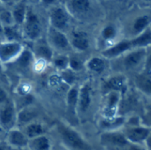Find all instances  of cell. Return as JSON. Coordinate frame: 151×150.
<instances>
[{"label": "cell", "mask_w": 151, "mask_h": 150, "mask_svg": "<svg viewBox=\"0 0 151 150\" xmlns=\"http://www.w3.org/2000/svg\"><path fill=\"white\" fill-rule=\"evenodd\" d=\"M7 141L11 146L19 148V149L26 148L29 142V140L26 137L24 133L17 129H11L9 131Z\"/></svg>", "instance_id": "cell-8"}, {"label": "cell", "mask_w": 151, "mask_h": 150, "mask_svg": "<svg viewBox=\"0 0 151 150\" xmlns=\"http://www.w3.org/2000/svg\"><path fill=\"white\" fill-rule=\"evenodd\" d=\"M72 44L74 48H76L79 50H85L89 46L87 35L82 32H77L73 34Z\"/></svg>", "instance_id": "cell-14"}, {"label": "cell", "mask_w": 151, "mask_h": 150, "mask_svg": "<svg viewBox=\"0 0 151 150\" xmlns=\"http://www.w3.org/2000/svg\"><path fill=\"white\" fill-rule=\"evenodd\" d=\"M4 34L9 42H17L19 37V34L16 30V28L12 27H4Z\"/></svg>", "instance_id": "cell-25"}, {"label": "cell", "mask_w": 151, "mask_h": 150, "mask_svg": "<svg viewBox=\"0 0 151 150\" xmlns=\"http://www.w3.org/2000/svg\"><path fill=\"white\" fill-rule=\"evenodd\" d=\"M36 53L37 55H39L41 57L50 60L52 57V52L50 49V47L46 46V45H39L37 46L36 49Z\"/></svg>", "instance_id": "cell-26"}, {"label": "cell", "mask_w": 151, "mask_h": 150, "mask_svg": "<svg viewBox=\"0 0 151 150\" xmlns=\"http://www.w3.org/2000/svg\"><path fill=\"white\" fill-rule=\"evenodd\" d=\"M101 143L105 146H110L113 149L126 148L129 145L123 133H105L101 135Z\"/></svg>", "instance_id": "cell-5"}, {"label": "cell", "mask_w": 151, "mask_h": 150, "mask_svg": "<svg viewBox=\"0 0 151 150\" xmlns=\"http://www.w3.org/2000/svg\"><path fill=\"white\" fill-rule=\"evenodd\" d=\"M50 39L53 45L58 50H65L69 46L66 36L59 31L52 30L50 32Z\"/></svg>", "instance_id": "cell-13"}, {"label": "cell", "mask_w": 151, "mask_h": 150, "mask_svg": "<svg viewBox=\"0 0 151 150\" xmlns=\"http://www.w3.org/2000/svg\"><path fill=\"white\" fill-rule=\"evenodd\" d=\"M78 103L82 111H86L89 108L91 103V97H90V88L88 85L83 86L79 91Z\"/></svg>", "instance_id": "cell-12"}, {"label": "cell", "mask_w": 151, "mask_h": 150, "mask_svg": "<svg viewBox=\"0 0 151 150\" xmlns=\"http://www.w3.org/2000/svg\"><path fill=\"white\" fill-rule=\"evenodd\" d=\"M43 133V128L42 126L39 123H31L29 124L26 129H25V133L24 134L26 135V137L29 140V139H35L36 137L42 136Z\"/></svg>", "instance_id": "cell-16"}, {"label": "cell", "mask_w": 151, "mask_h": 150, "mask_svg": "<svg viewBox=\"0 0 151 150\" xmlns=\"http://www.w3.org/2000/svg\"><path fill=\"white\" fill-rule=\"evenodd\" d=\"M119 95L118 92L113 91L109 95L108 104L104 110V116L106 118L111 119L114 118L117 111V105L119 103Z\"/></svg>", "instance_id": "cell-11"}, {"label": "cell", "mask_w": 151, "mask_h": 150, "mask_svg": "<svg viewBox=\"0 0 151 150\" xmlns=\"http://www.w3.org/2000/svg\"><path fill=\"white\" fill-rule=\"evenodd\" d=\"M150 18L148 15H143L141 17H138L134 24V29L136 33H142L144 31L147 27L150 25Z\"/></svg>", "instance_id": "cell-20"}, {"label": "cell", "mask_w": 151, "mask_h": 150, "mask_svg": "<svg viewBox=\"0 0 151 150\" xmlns=\"http://www.w3.org/2000/svg\"><path fill=\"white\" fill-rule=\"evenodd\" d=\"M78 97H79V90L76 87L72 88L68 94H67V104L69 107L73 109L77 103H78Z\"/></svg>", "instance_id": "cell-24"}, {"label": "cell", "mask_w": 151, "mask_h": 150, "mask_svg": "<svg viewBox=\"0 0 151 150\" xmlns=\"http://www.w3.org/2000/svg\"><path fill=\"white\" fill-rule=\"evenodd\" d=\"M69 65L70 67L73 70V71H78L80 69H81V62L76 59V58H72L69 60Z\"/></svg>", "instance_id": "cell-31"}, {"label": "cell", "mask_w": 151, "mask_h": 150, "mask_svg": "<svg viewBox=\"0 0 151 150\" xmlns=\"http://www.w3.org/2000/svg\"><path fill=\"white\" fill-rule=\"evenodd\" d=\"M12 18L18 24H22L26 18V8L23 4L17 5L12 11Z\"/></svg>", "instance_id": "cell-23"}, {"label": "cell", "mask_w": 151, "mask_h": 150, "mask_svg": "<svg viewBox=\"0 0 151 150\" xmlns=\"http://www.w3.org/2000/svg\"><path fill=\"white\" fill-rule=\"evenodd\" d=\"M24 30L29 39L35 40L39 37L41 34V24L37 16L32 11H28L25 18Z\"/></svg>", "instance_id": "cell-4"}, {"label": "cell", "mask_w": 151, "mask_h": 150, "mask_svg": "<svg viewBox=\"0 0 151 150\" xmlns=\"http://www.w3.org/2000/svg\"><path fill=\"white\" fill-rule=\"evenodd\" d=\"M50 22L57 29H63L68 22V15L61 7L53 8L50 11Z\"/></svg>", "instance_id": "cell-6"}, {"label": "cell", "mask_w": 151, "mask_h": 150, "mask_svg": "<svg viewBox=\"0 0 151 150\" xmlns=\"http://www.w3.org/2000/svg\"><path fill=\"white\" fill-rule=\"evenodd\" d=\"M72 6L74 10H76L79 12H84L88 11L89 7V2L85 0H78V1H73Z\"/></svg>", "instance_id": "cell-27"}, {"label": "cell", "mask_w": 151, "mask_h": 150, "mask_svg": "<svg viewBox=\"0 0 151 150\" xmlns=\"http://www.w3.org/2000/svg\"><path fill=\"white\" fill-rule=\"evenodd\" d=\"M2 72V66H1V63H0V72Z\"/></svg>", "instance_id": "cell-37"}, {"label": "cell", "mask_w": 151, "mask_h": 150, "mask_svg": "<svg viewBox=\"0 0 151 150\" xmlns=\"http://www.w3.org/2000/svg\"><path fill=\"white\" fill-rule=\"evenodd\" d=\"M129 144H141L150 138V129L147 127H133L126 130L123 133Z\"/></svg>", "instance_id": "cell-3"}, {"label": "cell", "mask_w": 151, "mask_h": 150, "mask_svg": "<svg viewBox=\"0 0 151 150\" xmlns=\"http://www.w3.org/2000/svg\"><path fill=\"white\" fill-rule=\"evenodd\" d=\"M15 112L12 105H6L0 110V126L2 129L11 130L14 124Z\"/></svg>", "instance_id": "cell-7"}, {"label": "cell", "mask_w": 151, "mask_h": 150, "mask_svg": "<svg viewBox=\"0 0 151 150\" xmlns=\"http://www.w3.org/2000/svg\"><path fill=\"white\" fill-rule=\"evenodd\" d=\"M0 150H5V149H4L3 147H1V146H0Z\"/></svg>", "instance_id": "cell-36"}, {"label": "cell", "mask_w": 151, "mask_h": 150, "mask_svg": "<svg viewBox=\"0 0 151 150\" xmlns=\"http://www.w3.org/2000/svg\"><path fill=\"white\" fill-rule=\"evenodd\" d=\"M127 150H147L143 148H142L141 146H139L138 144H129L127 146Z\"/></svg>", "instance_id": "cell-34"}, {"label": "cell", "mask_w": 151, "mask_h": 150, "mask_svg": "<svg viewBox=\"0 0 151 150\" xmlns=\"http://www.w3.org/2000/svg\"><path fill=\"white\" fill-rule=\"evenodd\" d=\"M88 67L89 70L95 72H102L105 68L104 61L99 57H93L88 63Z\"/></svg>", "instance_id": "cell-22"}, {"label": "cell", "mask_w": 151, "mask_h": 150, "mask_svg": "<svg viewBox=\"0 0 151 150\" xmlns=\"http://www.w3.org/2000/svg\"><path fill=\"white\" fill-rule=\"evenodd\" d=\"M1 18H2V20H4V22H6V23L9 24L11 22L12 15L8 11H3L2 14H1Z\"/></svg>", "instance_id": "cell-32"}, {"label": "cell", "mask_w": 151, "mask_h": 150, "mask_svg": "<svg viewBox=\"0 0 151 150\" xmlns=\"http://www.w3.org/2000/svg\"><path fill=\"white\" fill-rule=\"evenodd\" d=\"M37 116V111L34 108H25L18 114V122L20 124H26L30 122Z\"/></svg>", "instance_id": "cell-17"}, {"label": "cell", "mask_w": 151, "mask_h": 150, "mask_svg": "<svg viewBox=\"0 0 151 150\" xmlns=\"http://www.w3.org/2000/svg\"><path fill=\"white\" fill-rule=\"evenodd\" d=\"M16 61L19 66H21L22 68H27L30 65L31 62L33 61V55L28 50H25L20 52Z\"/></svg>", "instance_id": "cell-19"}, {"label": "cell", "mask_w": 151, "mask_h": 150, "mask_svg": "<svg viewBox=\"0 0 151 150\" xmlns=\"http://www.w3.org/2000/svg\"><path fill=\"white\" fill-rule=\"evenodd\" d=\"M58 133L62 142L70 150H92V148L88 144L82 137L70 127L60 126Z\"/></svg>", "instance_id": "cell-1"}, {"label": "cell", "mask_w": 151, "mask_h": 150, "mask_svg": "<svg viewBox=\"0 0 151 150\" xmlns=\"http://www.w3.org/2000/svg\"><path fill=\"white\" fill-rule=\"evenodd\" d=\"M4 34V28H3V27L0 25V36H2Z\"/></svg>", "instance_id": "cell-35"}, {"label": "cell", "mask_w": 151, "mask_h": 150, "mask_svg": "<svg viewBox=\"0 0 151 150\" xmlns=\"http://www.w3.org/2000/svg\"><path fill=\"white\" fill-rule=\"evenodd\" d=\"M132 48H133V45H132L131 41H124V42H120L118 44L114 45L113 47L109 48L106 50L103 51V55L106 57L111 58V57L119 56L120 54L129 50Z\"/></svg>", "instance_id": "cell-9"}, {"label": "cell", "mask_w": 151, "mask_h": 150, "mask_svg": "<svg viewBox=\"0 0 151 150\" xmlns=\"http://www.w3.org/2000/svg\"><path fill=\"white\" fill-rule=\"evenodd\" d=\"M28 144L32 150H50V141L46 136H39L35 139H32Z\"/></svg>", "instance_id": "cell-15"}, {"label": "cell", "mask_w": 151, "mask_h": 150, "mask_svg": "<svg viewBox=\"0 0 151 150\" xmlns=\"http://www.w3.org/2000/svg\"><path fill=\"white\" fill-rule=\"evenodd\" d=\"M146 54V50L144 49H138L134 51L130 52L125 57L124 65L127 69H132L137 66L144 58Z\"/></svg>", "instance_id": "cell-10"}, {"label": "cell", "mask_w": 151, "mask_h": 150, "mask_svg": "<svg viewBox=\"0 0 151 150\" xmlns=\"http://www.w3.org/2000/svg\"><path fill=\"white\" fill-rule=\"evenodd\" d=\"M151 42L150 30L148 29L142 34H140L138 37L133 39L131 41L133 48L134 47H146L148 46Z\"/></svg>", "instance_id": "cell-18"}, {"label": "cell", "mask_w": 151, "mask_h": 150, "mask_svg": "<svg viewBox=\"0 0 151 150\" xmlns=\"http://www.w3.org/2000/svg\"><path fill=\"white\" fill-rule=\"evenodd\" d=\"M124 85H125V78L117 76V77L111 78L109 81H107L105 88L112 89L115 92H117L119 90H121L122 88H124Z\"/></svg>", "instance_id": "cell-21"}, {"label": "cell", "mask_w": 151, "mask_h": 150, "mask_svg": "<svg viewBox=\"0 0 151 150\" xmlns=\"http://www.w3.org/2000/svg\"><path fill=\"white\" fill-rule=\"evenodd\" d=\"M6 98H7V94L5 93V91L3 88H0V103H4Z\"/></svg>", "instance_id": "cell-33"}, {"label": "cell", "mask_w": 151, "mask_h": 150, "mask_svg": "<svg viewBox=\"0 0 151 150\" xmlns=\"http://www.w3.org/2000/svg\"><path fill=\"white\" fill-rule=\"evenodd\" d=\"M122 123H123L122 118H116V119L111 118V119H109V121L104 122L102 126L106 129H113L122 125Z\"/></svg>", "instance_id": "cell-28"}, {"label": "cell", "mask_w": 151, "mask_h": 150, "mask_svg": "<svg viewBox=\"0 0 151 150\" xmlns=\"http://www.w3.org/2000/svg\"><path fill=\"white\" fill-rule=\"evenodd\" d=\"M2 131H3V129H2V127L0 126V134H1V133H2Z\"/></svg>", "instance_id": "cell-38"}, {"label": "cell", "mask_w": 151, "mask_h": 150, "mask_svg": "<svg viewBox=\"0 0 151 150\" xmlns=\"http://www.w3.org/2000/svg\"><path fill=\"white\" fill-rule=\"evenodd\" d=\"M102 34H103L104 38H105V39H111V38H113L116 35V30L114 29V27H112L111 26H108V27H106L103 30Z\"/></svg>", "instance_id": "cell-29"}, {"label": "cell", "mask_w": 151, "mask_h": 150, "mask_svg": "<svg viewBox=\"0 0 151 150\" xmlns=\"http://www.w3.org/2000/svg\"><path fill=\"white\" fill-rule=\"evenodd\" d=\"M21 52V45L18 42H8L0 44V61L10 62L17 58Z\"/></svg>", "instance_id": "cell-2"}, {"label": "cell", "mask_w": 151, "mask_h": 150, "mask_svg": "<svg viewBox=\"0 0 151 150\" xmlns=\"http://www.w3.org/2000/svg\"><path fill=\"white\" fill-rule=\"evenodd\" d=\"M67 59L64 57H59L54 60V64L58 68H65L67 65Z\"/></svg>", "instance_id": "cell-30"}]
</instances>
